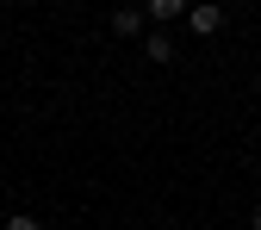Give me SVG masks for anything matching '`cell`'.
I'll return each mask as SVG.
<instances>
[{"instance_id": "obj_2", "label": "cell", "mask_w": 261, "mask_h": 230, "mask_svg": "<svg viewBox=\"0 0 261 230\" xmlns=\"http://www.w3.org/2000/svg\"><path fill=\"white\" fill-rule=\"evenodd\" d=\"M187 25L199 31V38H212V31L224 25V7H212V0H205V7H187Z\"/></svg>"}, {"instance_id": "obj_4", "label": "cell", "mask_w": 261, "mask_h": 230, "mask_svg": "<svg viewBox=\"0 0 261 230\" xmlns=\"http://www.w3.org/2000/svg\"><path fill=\"white\" fill-rule=\"evenodd\" d=\"M143 56L149 62H174V38H168V31H149V38H143Z\"/></svg>"}, {"instance_id": "obj_5", "label": "cell", "mask_w": 261, "mask_h": 230, "mask_svg": "<svg viewBox=\"0 0 261 230\" xmlns=\"http://www.w3.org/2000/svg\"><path fill=\"white\" fill-rule=\"evenodd\" d=\"M0 230H44V224H38V218H31V212H13V218H7V224H0Z\"/></svg>"}, {"instance_id": "obj_3", "label": "cell", "mask_w": 261, "mask_h": 230, "mask_svg": "<svg viewBox=\"0 0 261 230\" xmlns=\"http://www.w3.org/2000/svg\"><path fill=\"white\" fill-rule=\"evenodd\" d=\"M143 19H149L155 31H168V25L180 19V0H149V7H143Z\"/></svg>"}, {"instance_id": "obj_1", "label": "cell", "mask_w": 261, "mask_h": 230, "mask_svg": "<svg viewBox=\"0 0 261 230\" xmlns=\"http://www.w3.org/2000/svg\"><path fill=\"white\" fill-rule=\"evenodd\" d=\"M112 31H118V38H149L143 7H118V13H112Z\"/></svg>"}, {"instance_id": "obj_6", "label": "cell", "mask_w": 261, "mask_h": 230, "mask_svg": "<svg viewBox=\"0 0 261 230\" xmlns=\"http://www.w3.org/2000/svg\"><path fill=\"white\" fill-rule=\"evenodd\" d=\"M249 230H261V206H255V212H249Z\"/></svg>"}]
</instances>
